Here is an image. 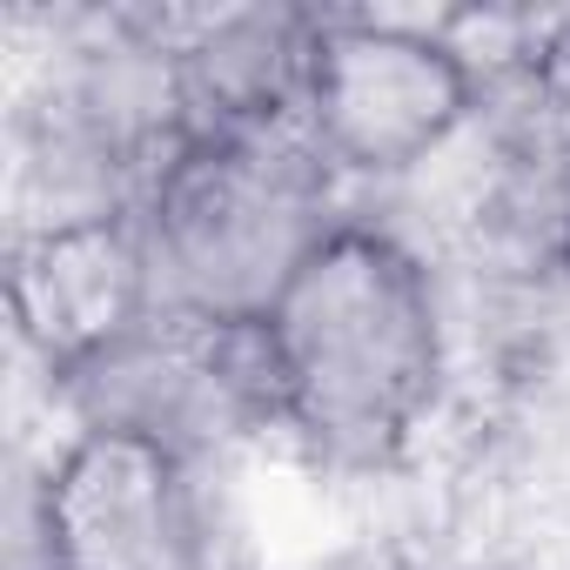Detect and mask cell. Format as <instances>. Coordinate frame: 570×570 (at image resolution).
Returning <instances> with one entry per match:
<instances>
[{
	"mask_svg": "<svg viewBox=\"0 0 570 570\" xmlns=\"http://www.w3.org/2000/svg\"><path fill=\"white\" fill-rule=\"evenodd\" d=\"M141 228L161 309L235 323L262 316L275 282L330 222H316V181L303 161L268 155L242 128H202L161 161Z\"/></svg>",
	"mask_w": 570,
	"mask_h": 570,
	"instance_id": "obj_2",
	"label": "cell"
},
{
	"mask_svg": "<svg viewBox=\"0 0 570 570\" xmlns=\"http://www.w3.org/2000/svg\"><path fill=\"white\" fill-rule=\"evenodd\" d=\"M48 570H202L188 456L141 423H88L41 483Z\"/></svg>",
	"mask_w": 570,
	"mask_h": 570,
	"instance_id": "obj_5",
	"label": "cell"
},
{
	"mask_svg": "<svg viewBox=\"0 0 570 570\" xmlns=\"http://www.w3.org/2000/svg\"><path fill=\"white\" fill-rule=\"evenodd\" d=\"M275 416L343 470H383L443 396L430 268L376 222H330L255 316Z\"/></svg>",
	"mask_w": 570,
	"mask_h": 570,
	"instance_id": "obj_1",
	"label": "cell"
},
{
	"mask_svg": "<svg viewBox=\"0 0 570 570\" xmlns=\"http://www.w3.org/2000/svg\"><path fill=\"white\" fill-rule=\"evenodd\" d=\"M8 316L55 383H88L161 316L148 228L128 208H75L28 228L8 255Z\"/></svg>",
	"mask_w": 570,
	"mask_h": 570,
	"instance_id": "obj_4",
	"label": "cell"
},
{
	"mask_svg": "<svg viewBox=\"0 0 570 570\" xmlns=\"http://www.w3.org/2000/svg\"><path fill=\"white\" fill-rule=\"evenodd\" d=\"M476 115V68L443 28L323 21L303 48L309 148L350 175H410Z\"/></svg>",
	"mask_w": 570,
	"mask_h": 570,
	"instance_id": "obj_3",
	"label": "cell"
}]
</instances>
